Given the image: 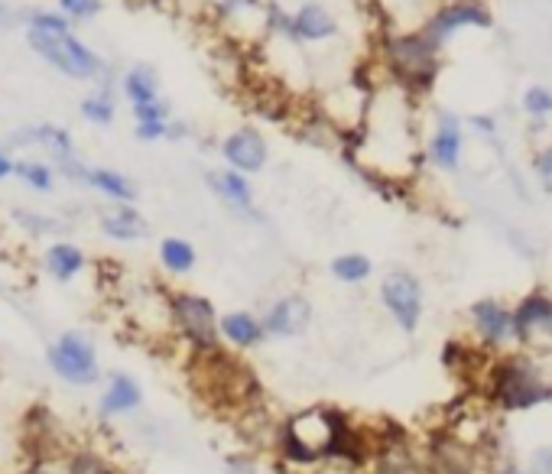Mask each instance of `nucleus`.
I'll return each instance as SVG.
<instances>
[{"label":"nucleus","instance_id":"1","mask_svg":"<svg viewBox=\"0 0 552 474\" xmlns=\"http://www.w3.org/2000/svg\"><path fill=\"white\" fill-rule=\"evenodd\" d=\"M341 416L345 410H335V406H306V410L283 416L276 423V439L270 449L273 465L293 474H309L332 462Z\"/></svg>","mask_w":552,"mask_h":474},{"label":"nucleus","instance_id":"2","mask_svg":"<svg viewBox=\"0 0 552 474\" xmlns=\"http://www.w3.org/2000/svg\"><path fill=\"white\" fill-rule=\"evenodd\" d=\"M166 315L169 335L189 351L192 361L221 351L218 335V306L195 289H166Z\"/></svg>","mask_w":552,"mask_h":474},{"label":"nucleus","instance_id":"3","mask_svg":"<svg viewBox=\"0 0 552 474\" xmlns=\"http://www.w3.org/2000/svg\"><path fill=\"white\" fill-rule=\"evenodd\" d=\"M46 364L65 387H75V390L98 387L104 380L98 345L82 328H65V332L52 338L46 348Z\"/></svg>","mask_w":552,"mask_h":474},{"label":"nucleus","instance_id":"4","mask_svg":"<svg viewBox=\"0 0 552 474\" xmlns=\"http://www.w3.org/2000/svg\"><path fill=\"white\" fill-rule=\"evenodd\" d=\"M488 397L494 406H501L507 413L533 410V406L552 403V384L536 371L530 361L523 358H504L501 364L491 367V384Z\"/></svg>","mask_w":552,"mask_h":474},{"label":"nucleus","instance_id":"5","mask_svg":"<svg viewBox=\"0 0 552 474\" xmlns=\"http://www.w3.org/2000/svg\"><path fill=\"white\" fill-rule=\"evenodd\" d=\"M26 46H30L49 69L72 78V82H98V75L104 72V65H108L75 33H59V36L26 33Z\"/></svg>","mask_w":552,"mask_h":474},{"label":"nucleus","instance_id":"6","mask_svg":"<svg viewBox=\"0 0 552 474\" xmlns=\"http://www.w3.org/2000/svg\"><path fill=\"white\" fill-rule=\"evenodd\" d=\"M436 52L439 43H432L426 33H406L387 39L390 72L413 91H426L436 82Z\"/></svg>","mask_w":552,"mask_h":474},{"label":"nucleus","instance_id":"7","mask_svg":"<svg viewBox=\"0 0 552 474\" xmlns=\"http://www.w3.org/2000/svg\"><path fill=\"white\" fill-rule=\"evenodd\" d=\"M380 302L397 328H403L406 335H413L423 319V283L416 280L410 270H390L380 280Z\"/></svg>","mask_w":552,"mask_h":474},{"label":"nucleus","instance_id":"8","mask_svg":"<svg viewBox=\"0 0 552 474\" xmlns=\"http://www.w3.org/2000/svg\"><path fill=\"white\" fill-rule=\"evenodd\" d=\"M4 143L13 153L17 150H43L46 160L56 166V173L78 160L75 137L59 124H26L20 130H13Z\"/></svg>","mask_w":552,"mask_h":474},{"label":"nucleus","instance_id":"9","mask_svg":"<svg viewBox=\"0 0 552 474\" xmlns=\"http://www.w3.org/2000/svg\"><path fill=\"white\" fill-rule=\"evenodd\" d=\"M218 153L228 169L244 173V176L264 173V166L270 163V143L264 137V130L254 124H241V127L228 130L218 143Z\"/></svg>","mask_w":552,"mask_h":474},{"label":"nucleus","instance_id":"10","mask_svg":"<svg viewBox=\"0 0 552 474\" xmlns=\"http://www.w3.org/2000/svg\"><path fill=\"white\" fill-rule=\"evenodd\" d=\"M205 186L212 189L215 199L225 205L234 218H241V221H260V208H257V195H254L251 176L234 173V169L221 166V169H208V173H205Z\"/></svg>","mask_w":552,"mask_h":474},{"label":"nucleus","instance_id":"11","mask_svg":"<svg viewBox=\"0 0 552 474\" xmlns=\"http://www.w3.org/2000/svg\"><path fill=\"white\" fill-rule=\"evenodd\" d=\"M260 322H264L267 341H289L309 332L312 325V302L302 293H286L276 296L270 306L260 312Z\"/></svg>","mask_w":552,"mask_h":474},{"label":"nucleus","instance_id":"12","mask_svg":"<svg viewBox=\"0 0 552 474\" xmlns=\"http://www.w3.org/2000/svg\"><path fill=\"white\" fill-rule=\"evenodd\" d=\"M143 406V384L127 371H111L108 380L101 384L98 397V419L101 423H114V419L134 416Z\"/></svg>","mask_w":552,"mask_h":474},{"label":"nucleus","instance_id":"13","mask_svg":"<svg viewBox=\"0 0 552 474\" xmlns=\"http://www.w3.org/2000/svg\"><path fill=\"white\" fill-rule=\"evenodd\" d=\"M218 335H221V348H228L231 354L257 351L267 341L264 322H260V315L251 309L221 312L218 315Z\"/></svg>","mask_w":552,"mask_h":474},{"label":"nucleus","instance_id":"14","mask_svg":"<svg viewBox=\"0 0 552 474\" xmlns=\"http://www.w3.org/2000/svg\"><path fill=\"white\" fill-rule=\"evenodd\" d=\"M98 228L108 241L117 244H137L143 237H150V221L143 218L137 205H104L98 212Z\"/></svg>","mask_w":552,"mask_h":474},{"label":"nucleus","instance_id":"15","mask_svg":"<svg viewBox=\"0 0 552 474\" xmlns=\"http://www.w3.org/2000/svg\"><path fill=\"white\" fill-rule=\"evenodd\" d=\"M338 36V20L322 4H302L299 10L289 13V43H325V39Z\"/></svg>","mask_w":552,"mask_h":474},{"label":"nucleus","instance_id":"16","mask_svg":"<svg viewBox=\"0 0 552 474\" xmlns=\"http://www.w3.org/2000/svg\"><path fill=\"white\" fill-rule=\"evenodd\" d=\"M82 186L91 189L95 195H101L108 205H137V182L130 179L121 169H111V166H85L82 173Z\"/></svg>","mask_w":552,"mask_h":474},{"label":"nucleus","instance_id":"17","mask_svg":"<svg viewBox=\"0 0 552 474\" xmlns=\"http://www.w3.org/2000/svg\"><path fill=\"white\" fill-rule=\"evenodd\" d=\"M465 26H481V30H488L491 13L478 4H449L439 13H432V20L426 23L423 33L432 39V43H445L455 30H465Z\"/></svg>","mask_w":552,"mask_h":474},{"label":"nucleus","instance_id":"18","mask_svg":"<svg viewBox=\"0 0 552 474\" xmlns=\"http://www.w3.org/2000/svg\"><path fill=\"white\" fill-rule=\"evenodd\" d=\"M43 270L49 280H56V283H75L78 276L88 270V254L75 241L56 237V241H49L43 250Z\"/></svg>","mask_w":552,"mask_h":474},{"label":"nucleus","instance_id":"19","mask_svg":"<svg viewBox=\"0 0 552 474\" xmlns=\"http://www.w3.org/2000/svg\"><path fill=\"white\" fill-rule=\"evenodd\" d=\"M471 325H475L478 338L488 348H501L514 338V325H510V312L497 299H478L471 306Z\"/></svg>","mask_w":552,"mask_h":474},{"label":"nucleus","instance_id":"20","mask_svg":"<svg viewBox=\"0 0 552 474\" xmlns=\"http://www.w3.org/2000/svg\"><path fill=\"white\" fill-rule=\"evenodd\" d=\"M59 462L65 474H124V468L117 465V458L95 442H72L69 449L59 455Z\"/></svg>","mask_w":552,"mask_h":474},{"label":"nucleus","instance_id":"21","mask_svg":"<svg viewBox=\"0 0 552 474\" xmlns=\"http://www.w3.org/2000/svg\"><path fill=\"white\" fill-rule=\"evenodd\" d=\"M426 474H475V462L468 455V445L455 436H439L429 445Z\"/></svg>","mask_w":552,"mask_h":474},{"label":"nucleus","instance_id":"22","mask_svg":"<svg viewBox=\"0 0 552 474\" xmlns=\"http://www.w3.org/2000/svg\"><path fill=\"white\" fill-rule=\"evenodd\" d=\"M117 91L127 98L130 108H140V104H150L156 98H163L160 95V75H156L150 65H130V69L117 78Z\"/></svg>","mask_w":552,"mask_h":474},{"label":"nucleus","instance_id":"23","mask_svg":"<svg viewBox=\"0 0 552 474\" xmlns=\"http://www.w3.org/2000/svg\"><path fill=\"white\" fill-rule=\"evenodd\" d=\"M552 322V299L546 293H530L520 299V306L510 312V325H514V338H530L536 328H546Z\"/></svg>","mask_w":552,"mask_h":474},{"label":"nucleus","instance_id":"24","mask_svg":"<svg viewBox=\"0 0 552 474\" xmlns=\"http://www.w3.org/2000/svg\"><path fill=\"white\" fill-rule=\"evenodd\" d=\"M458 156H462V127H458L455 117L445 114L429 140V160L439 169H455Z\"/></svg>","mask_w":552,"mask_h":474},{"label":"nucleus","instance_id":"25","mask_svg":"<svg viewBox=\"0 0 552 474\" xmlns=\"http://www.w3.org/2000/svg\"><path fill=\"white\" fill-rule=\"evenodd\" d=\"M156 257H160V267L169 273V276H189L195 270V263H199V250L189 241V237H179V234H169L156 247Z\"/></svg>","mask_w":552,"mask_h":474},{"label":"nucleus","instance_id":"26","mask_svg":"<svg viewBox=\"0 0 552 474\" xmlns=\"http://www.w3.org/2000/svg\"><path fill=\"white\" fill-rule=\"evenodd\" d=\"M78 114H82L91 127H111L117 121L114 85H95V88H91L88 95L78 101Z\"/></svg>","mask_w":552,"mask_h":474},{"label":"nucleus","instance_id":"27","mask_svg":"<svg viewBox=\"0 0 552 474\" xmlns=\"http://www.w3.org/2000/svg\"><path fill=\"white\" fill-rule=\"evenodd\" d=\"M13 179H20L30 192L49 195L56 189L59 173L49 160H39V156H17V169H13Z\"/></svg>","mask_w":552,"mask_h":474},{"label":"nucleus","instance_id":"28","mask_svg":"<svg viewBox=\"0 0 552 474\" xmlns=\"http://www.w3.org/2000/svg\"><path fill=\"white\" fill-rule=\"evenodd\" d=\"M13 225H17L26 237H49L56 241L62 231H69L62 218L56 215H46V212H36V208H13Z\"/></svg>","mask_w":552,"mask_h":474},{"label":"nucleus","instance_id":"29","mask_svg":"<svg viewBox=\"0 0 552 474\" xmlns=\"http://www.w3.org/2000/svg\"><path fill=\"white\" fill-rule=\"evenodd\" d=\"M328 273H332L335 280L345 283V286H361V283L371 280L374 263H371V257H364V254H358V250H351V254H338L332 263H328Z\"/></svg>","mask_w":552,"mask_h":474},{"label":"nucleus","instance_id":"30","mask_svg":"<svg viewBox=\"0 0 552 474\" xmlns=\"http://www.w3.org/2000/svg\"><path fill=\"white\" fill-rule=\"evenodd\" d=\"M23 23H26V33H46V36L72 33V23L65 20L59 10H46V7L26 10L23 13Z\"/></svg>","mask_w":552,"mask_h":474},{"label":"nucleus","instance_id":"31","mask_svg":"<svg viewBox=\"0 0 552 474\" xmlns=\"http://www.w3.org/2000/svg\"><path fill=\"white\" fill-rule=\"evenodd\" d=\"M267 455H257L251 449H234L225 455V474H270Z\"/></svg>","mask_w":552,"mask_h":474},{"label":"nucleus","instance_id":"32","mask_svg":"<svg viewBox=\"0 0 552 474\" xmlns=\"http://www.w3.org/2000/svg\"><path fill=\"white\" fill-rule=\"evenodd\" d=\"M104 10V0H59V13L72 26L75 23H91L98 20Z\"/></svg>","mask_w":552,"mask_h":474},{"label":"nucleus","instance_id":"33","mask_svg":"<svg viewBox=\"0 0 552 474\" xmlns=\"http://www.w3.org/2000/svg\"><path fill=\"white\" fill-rule=\"evenodd\" d=\"M169 117H173V108H169L166 98H156L150 104L134 108V121H169Z\"/></svg>","mask_w":552,"mask_h":474},{"label":"nucleus","instance_id":"34","mask_svg":"<svg viewBox=\"0 0 552 474\" xmlns=\"http://www.w3.org/2000/svg\"><path fill=\"white\" fill-rule=\"evenodd\" d=\"M169 121H173V117H169ZM169 121H134V137L140 143H160V140H166Z\"/></svg>","mask_w":552,"mask_h":474},{"label":"nucleus","instance_id":"35","mask_svg":"<svg viewBox=\"0 0 552 474\" xmlns=\"http://www.w3.org/2000/svg\"><path fill=\"white\" fill-rule=\"evenodd\" d=\"M523 108H527L533 117H543V114L552 111V95L546 88H530L527 98H523Z\"/></svg>","mask_w":552,"mask_h":474},{"label":"nucleus","instance_id":"36","mask_svg":"<svg viewBox=\"0 0 552 474\" xmlns=\"http://www.w3.org/2000/svg\"><path fill=\"white\" fill-rule=\"evenodd\" d=\"M17 474H65L59 458H26Z\"/></svg>","mask_w":552,"mask_h":474},{"label":"nucleus","instance_id":"37","mask_svg":"<svg viewBox=\"0 0 552 474\" xmlns=\"http://www.w3.org/2000/svg\"><path fill=\"white\" fill-rule=\"evenodd\" d=\"M536 173H540V182L546 186V192H552V147H546L540 156H536Z\"/></svg>","mask_w":552,"mask_h":474},{"label":"nucleus","instance_id":"38","mask_svg":"<svg viewBox=\"0 0 552 474\" xmlns=\"http://www.w3.org/2000/svg\"><path fill=\"white\" fill-rule=\"evenodd\" d=\"M13 169H17V153H13L7 143H0V182L13 179Z\"/></svg>","mask_w":552,"mask_h":474},{"label":"nucleus","instance_id":"39","mask_svg":"<svg viewBox=\"0 0 552 474\" xmlns=\"http://www.w3.org/2000/svg\"><path fill=\"white\" fill-rule=\"evenodd\" d=\"M189 134H192V130H189L186 121H169V127H166V140H173V143L186 140Z\"/></svg>","mask_w":552,"mask_h":474},{"label":"nucleus","instance_id":"40","mask_svg":"<svg viewBox=\"0 0 552 474\" xmlns=\"http://www.w3.org/2000/svg\"><path fill=\"white\" fill-rule=\"evenodd\" d=\"M309 474H361V471L351 468V465H341V462H325V465H319V468L309 471Z\"/></svg>","mask_w":552,"mask_h":474},{"label":"nucleus","instance_id":"41","mask_svg":"<svg viewBox=\"0 0 552 474\" xmlns=\"http://www.w3.org/2000/svg\"><path fill=\"white\" fill-rule=\"evenodd\" d=\"M536 474H552V449H540L536 455Z\"/></svg>","mask_w":552,"mask_h":474},{"label":"nucleus","instance_id":"42","mask_svg":"<svg viewBox=\"0 0 552 474\" xmlns=\"http://www.w3.org/2000/svg\"><path fill=\"white\" fill-rule=\"evenodd\" d=\"M13 20V13H10V7L4 4V0H0V26H7Z\"/></svg>","mask_w":552,"mask_h":474},{"label":"nucleus","instance_id":"43","mask_svg":"<svg viewBox=\"0 0 552 474\" xmlns=\"http://www.w3.org/2000/svg\"><path fill=\"white\" fill-rule=\"evenodd\" d=\"M475 127L478 130H494V124L488 121V117H475Z\"/></svg>","mask_w":552,"mask_h":474},{"label":"nucleus","instance_id":"44","mask_svg":"<svg viewBox=\"0 0 552 474\" xmlns=\"http://www.w3.org/2000/svg\"><path fill=\"white\" fill-rule=\"evenodd\" d=\"M501 474H527V471H520L517 465H507V468H504Z\"/></svg>","mask_w":552,"mask_h":474},{"label":"nucleus","instance_id":"45","mask_svg":"<svg viewBox=\"0 0 552 474\" xmlns=\"http://www.w3.org/2000/svg\"><path fill=\"white\" fill-rule=\"evenodd\" d=\"M546 328H549V335H552V322H549V325H546Z\"/></svg>","mask_w":552,"mask_h":474},{"label":"nucleus","instance_id":"46","mask_svg":"<svg viewBox=\"0 0 552 474\" xmlns=\"http://www.w3.org/2000/svg\"><path fill=\"white\" fill-rule=\"evenodd\" d=\"M0 293H4V283H0Z\"/></svg>","mask_w":552,"mask_h":474}]
</instances>
